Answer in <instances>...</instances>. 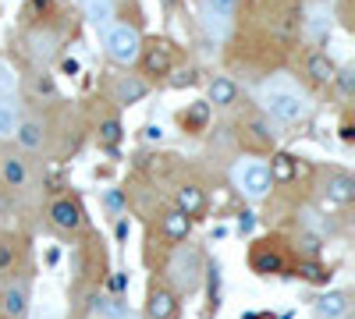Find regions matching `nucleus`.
Wrapping results in <instances>:
<instances>
[{
    "label": "nucleus",
    "mask_w": 355,
    "mask_h": 319,
    "mask_svg": "<svg viewBox=\"0 0 355 319\" xmlns=\"http://www.w3.org/2000/svg\"><path fill=\"white\" fill-rule=\"evenodd\" d=\"M93 312H96L100 319H132V312L125 309L121 298H103V295L93 298Z\"/></svg>",
    "instance_id": "ddd939ff"
},
{
    "label": "nucleus",
    "mask_w": 355,
    "mask_h": 319,
    "mask_svg": "<svg viewBox=\"0 0 355 319\" xmlns=\"http://www.w3.org/2000/svg\"><path fill=\"white\" fill-rule=\"evenodd\" d=\"M252 270L263 273V277H274V273L284 270V259H281V252L274 245H256L252 248Z\"/></svg>",
    "instance_id": "423d86ee"
},
{
    "label": "nucleus",
    "mask_w": 355,
    "mask_h": 319,
    "mask_svg": "<svg viewBox=\"0 0 355 319\" xmlns=\"http://www.w3.org/2000/svg\"><path fill=\"white\" fill-rule=\"evenodd\" d=\"M270 170H266L263 163H245L239 170V188L249 195V199H263L266 192H270Z\"/></svg>",
    "instance_id": "20e7f679"
},
{
    "label": "nucleus",
    "mask_w": 355,
    "mask_h": 319,
    "mask_svg": "<svg viewBox=\"0 0 355 319\" xmlns=\"http://www.w3.org/2000/svg\"><path fill=\"white\" fill-rule=\"evenodd\" d=\"M202 206H206V199H202V192L196 185H182V188H178V213H185L192 220V217L202 213Z\"/></svg>",
    "instance_id": "1a4fd4ad"
},
{
    "label": "nucleus",
    "mask_w": 355,
    "mask_h": 319,
    "mask_svg": "<svg viewBox=\"0 0 355 319\" xmlns=\"http://www.w3.org/2000/svg\"><path fill=\"white\" fill-rule=\"evenodd\" d=\"M299 273H302V280H309V284H327V277H331V273L323 270L320 263H313V259L299 266Z\"/></svg>",
    "instance_id": "a878e982"
},
{
    "label": "nucleus",
    "mask_w": 355,
    "mask_h": 319,
    "mask_svg": "<svg viewBox=\"0 0 355 319\" xmlns=\"http://www.w3.org/2000/svg\"><path fill=\"white\" fill-rule=\"evenodd\" d=\"M345 309H348V295H341V291H331V295H320L316 298V316H323V319H334Z\"/></svg>",
    "instance_id": "2eb2a0df"
},
{
    "label": "nucleus",
    "mask_w": 355,
    "mask_h": 319,
    "mask_svg": "<svg viewBox=\"0 0 355 319\" xmlns=\"http://www.w3.org/2000/svg\"><path fill=\"white\" fill-rule=\"evenodd\" d=\"M146 312H150V319H171L178 312V302H174V295L167 291V287H153Z\"/></svg>",
    "instance_id": "0eeeda50"
},
{
    "label": "nucleus",
    "mask_w": 355,
    "mask_h": 319,
    "mask_svg": "<svg viewBox=\"0 0 355 319\" xmlns=\"http://www.w3.org/2000/svg\"><path fill=\"white\" fill-rule=\"evenodd\" d=\"M15 89H18V75H15V68L0 61V100H8Z\"/></svg>",
    "instance_id": "5701e85b"
},
{
    "label": "nucleus",
    "mask_w": 355,
    "mask_h": 319,
    "mask_svg": "<svg viewBox=\"0 0 355 319\" xmlns=\"http://www.w3.org/2000/svg\"><path fill=\"white\" fill-rule=\"evenodd\" d=\"M103 46H107V53L114 57L117 64H132V61L142 57V36H139V28L128 25V21L107 25L103 28Z\"/></svg>",
    "instance_id": "f257e3e1"
},
{
    "label": "nucleus",
    "mask_w": 355,
    "mask_h": 319,
    "mask_svg": "<svg viewBox=\"0 0 355 319\" xmlns=\"http://www.w3.org/2000/svg\"><path fill=\"white\" fill-rule=\"evenodd\" d=\"M82 15L93 21L96 28H107L110 18H114V4H110V0H82Z\"/></svg>",
    "instance_id": "9d476101"
},
{
    "label": "nucleus",
    "mask_w": 355,
    "mask_h": 319,
    "mask_svg": "<svg viewBox=\"0 0 355 319\" xmlns=\"http://www.w3.org/2000/svg\"><path fill=\"white\" fill-rule=\"evenodd\" d=\"M206 118H210V103H192L189 113H182V125L192 128V131H199L206 125Z\"/></svg>",
    "instance_id": "4be33fe9"
},
{
    "label": "nucleus",
    "mask_w": 355,
    "mask_h": 319,
    "mask_svg": "<svg viewBox=\"0 0 355 319\" xmlns=\"http://www.w3.org/2000/svg\"><path fill=\"white\" fill-rule=\"evenodd\" d=\"M202 25H206V33H210V36L224 39V36H227V28H231V18H227V15H220V11H214V8H206V4H202Z\"/></svg>",
    "instance_id": "f3484780"
},
{
    "label": "nucleus",
    "mask_w": 355,
    "mask_h": 319,
    "mask_svg": "<svg viewBox=\"0 0 355 319\" xmlns=\"http://www.w3.org/2000/svg\"><path fill=\"white\" fill-rule=\"evenodd\" d=\"M100 138L107 142V146H114V142L121 138V125H117V121H103L100 125Z\"/></svg>",
    "instance_id": "bb28decb"
},
{
    "label": "nucleus",
    "mask_w": 355,
    "mask_h": 319,
    "mask_svg": "<svg viewBox=\"0 0 355 319\" xmlns=\"http://www.w3.org/2000/svg\"><path fill=\"white\" fill-rule=\"evenodd\" d=\"M25 309H28V302H25V287L21 284H11L8 291H4V312L8 316H25Z\"/></svg>",
    "instance_id": "a211bd4d"
},
{
    "label": "nucleus",
    "mask_w": 355,
    "mask_h": 319,
    "mask_svg": "<svg viewBox=\"0 0 355 319\" xmlns=\"http://www.w3.org/2000/svg\"><path fill=\"white\" fill-rule=\"evenodd\" d=\"M306 71H309L313 82H334V75H338V68H334V61L327 53H313L306 61Z\"/></svg>",
    "instance_id": "9b49d317"
},
{
    "label": "nucleus",
    "mask_w": 355,
    "mask_h": 319,
    "mask_svg": "<svg viewBox=\"0 0 355 319\" xmlns=\"http://www.w3.org/2000/svg\"><path fill=\"white\" fill-rule=\"evenodd\" d=\"M15 128H18V121H15V107L0 100V138H11Z\"/></svg>",
    "instance_id": "393cba45"
},
{
    "label": "nucleus",
    "mask_w": 355,
    "mask_h": 319,
    "mask_svg": "<svg viewBox=\"0 0 355 319\" xmlns=\"http://www.w3.org/2000/svg\"><path fill=\"white\" fill-rule=\"evenodd\" d=\"M50 220H53V227H61V230H78L82 227V210L75 206L71 199H57L50 206Z\"/></svg>",
    "instance_id": "39448f33"
},
{
    "label": "nucleus",
    "mask_w": 355,
    "mask_h": 319,
    "mask_svg": "<svg viewBox=\"0 0 355 319\" xmlns=\"http://www.w3.org/2000/svg\"><path fill=\"white\" fill-rule=\"evenodd\" d=\"M234 100H239V85H234L231 78H214L210 82V103L214 107H231Z\"/></svg>",
    "instance_id": "f8f14e48"
},
{
    "label": "nucleus",
    "mask_w": 355,
    "mask_h": 319,
    "mask_svg": "<svg viewBox=\"0 0 355 319\" xmlns=\"http://www.w3.org/2000/svg\"><path fill=\"white\" fill-rule=\"evenodd\" d=\"M146 93H150V89H146V82H139V78H132V75L117 82V103H125V107L139 103Z\"/></svg>",
    "instance_id": "dca6fc26"
},
{
    "label": "nucleus",
    "mask_w": 355,
    "mask_h": 319,
    "mask_svg": "<svg viewBox=\"0 0 355 319\" xmlns=\"http://www.w3.org/2000/svg\"><path fill=\"white\" fill-rule=\"evenodd\" d=\"M4 181L11 188H21L25 185V163L21 160H4Z\"/></svg>",
    "instance_id": "b1692460"
},
{
    "label": "nucleus",
    "mask_w": 355,
    "mask_h": 319,
    "mask_svg": "<svg viewBox=\"0 0 355 319\" xmlns=\"http://www.w3.org/2000/svg\"><path fill=\"white\" fill-rule=\"evenodd\" d=\"M171 280H174L178 287H182L185 295L199 287V255H196L192 248L178 252V255L171 259Z\"/></svg>",
    "instance_id": "7ed1b4c3"
},
{
    "label": "nucleus",
    "mask_w": 355,
    "mask_h": 319,
    "mask_svg": "<svg viewBox=\"0 0 355 319\" xmlns=\"http://www.w3.org/2000/svg\"><path fill=\"white\" fill-rule=\"evenodd\" d=\"M263 107L266 113H274L277 121H302L306 113H309V103L302 93H295V89H284V85H266L263 89Z\"/></svg>",
    "instance_id": "f03ea898"
},
{
    "label": "nucleus",
    "mask_w": 355,
    "mask_h": 319,
    "mask_svg": "<svg viewBox=\"0 0 355 319\" xmlns=\"http://www.w3.org/2000/svg\"><path fill=\"white\" fill-rule=\"evenodd\" d=\"M192 82H196V71H192V68H185V71L171 75V85H174V89H182V85H192Z\"/></svg>",
    "instance_id": "c85d7f7f"
},
{
    "label": "nucleus",
    "mask_w": 355,
    "mask_h": 319,
    "mask_svg": "<svg viewBox=\"0 0 355 319\" xmlns=\"http://www.w3.org/2000/svg\"><path fill=\"white\" fill-rule=\"evenodd\" d=\"M164 138V128L160 125H150V128H146V142H160Z\"/></svg>",
    "instance_id": "2f4dec72"
},
{
    "label": "nucleus",
    "mask_w": 355,
    "mask_h": 319,
    "mask_svg": "<svg viewBox=\"0 0 355 319\" xmlns=\"http://www.w3.org/2000/svg\"><path fill=\"white\" fill-rule=\"evenodd\" d=\"M15 135H18V142H21L25 149H40V146H43V128H40L36 121L18 125V128H15Z\"/></svg>",
    "instance_id": "aec40b11"
},
{
    "label": "nucleus",
    "mask_w": 355,
    "mask_h": 319,
    "mask_svg": "<svg viewBox=\"0 0 355 319\" xmlns=\"http://www.w3.org/2000/svg\"><path fill=\"white\" fill-rule=\"evenodd\" d=\"M206 8H214V11H220V15H227V18H231L234 0H206Z\"/></svg>",
    "instance_id": "c756f323"
},
{
    "label": "nucleus",
    "mask_w": 355,
    "mask_h": 319,
    "mask_svg": "<svg viewBox=\"0 0 355 319\" xmlns=\"http://www.w3.org/2000/svg\"><path fill=\"white\" fill-rule=\"evenodd\" d=\"M36 93H43V96H50V93H53V82H50L46 75H40V78H36Z\"/></svg>",
    "instance_id": "7c9ffc66"
},
{
    "label": "nucleus",
    "mask_w": 355,
    "mask_h": 319,
    "mask_svg": "<svg viewBox=\"0 0 355 319\" xmlns=\"http://www.w3.org/2000/svg\"><path fill=\"white\" fill-rule=\"evenodd\" d=\"M327 195L334 202H352L355 199V181L348 178V174H338V178H331V185H327Z\"/></svg>",
    "instance_id": "6ab92c4d"
},
{
    "label": "nucleus",
    "mask_w": 355,
    "mask_h": 319,
    "mask_svg": "<svg viewBox=\"0 0 355 319\" xmlns=\"http://www.w3.org/2000/svg\"><path fill=\"white\" fill-rule=\"evenodd\" d=\"M352 135H355V131H352V125H341V138H345V142H352Z\"/></svg>",
    "instance_id": "f704fd0d"
},
{
    "label": "nucleus",
    "mask_w": 355,
    "mask_h": 319,
    "mask_svg": "<svg viewBox=\"0 0 355 319\" xmlns=\"http://www.w3.org/2000/svg\"><path fill=\"white\" fill-rule=\"evenodd\" d=\"M334 78H338V85H341V93H345V96L355 93V68H345V71H338Z\"/></svg>",
    "instance_id": "cd10ccee"
},
{
    "label": "nucleus",
    "mask_w": 355,
    "mask_h": 319,
    "mask_svg": "<svg viewBox=\"0 0 355 319\" xmlns=\"http://www.w3.org/2000/svg\"><path fill=\"white\" fill-rule=\"evenodd\" d=\"M64 71H68V75H75V71H78V61H71V57H68V61H64Z\"/></svg>",
    "instance_id": "72a5a7b5"
},
{
    "label": "nucleus",
    "mask_w": 355,
    "mask_h": 319,
    "mask_svg": "<svg viewBox=\"0 0 355 319\" xmlns=\"http://www.w3.org/2000/svg\"><path fill=\"white\" fill-rule=\"evenodd\" d=\"M36 4H46V0H36Z\"/></svg>",
    "instance_id": "e433bc0d"
},
{
    "label": "nucleus",
    "mask_w": 355,
    "mask_h": 319,
    "mask_svg": "<svg viewBox=\"0 0 355 319\" xmlns=\"http://www.w3.org/2000/svg\"><path fill=\"white\" fill-rule=\"evenodd\" d=\"M189 230H192V220H189L185 213L171 210V213L164 217V235H167L171 241H185V238H189Z\"/></svg>",
    "instance_id": "4468645a"
},
{
    "label": "nucleus",
    "mask_w": 355,
    "mask_h": 319,
    "mask_svg": "<svg viewBox=\"0 0 355 319\" xmlns=\"http://www.w3.org/2000/svg\"><path fill=\"white\" fill-rule=\"evenodd\" d=\"M242 230H252V213H242Z\"/></svg>",
    "instance_id": "c9c22d12"
},
{
    "label": "nucleus",
    "mask_w": 355,
    "mask_h": 319,
    "mask_svg": "<svg viewBox=\"0 0 355 319\" xmlns=\"http://www.w3.org/2000/svg\"><path fill=\"white\" fill-rule=\"evenodd\" d=\"M142 64H146V75H167L171 71V46L167 43H153L150 50H146Z\"/></svg>",
    "instance_id": "6e6552de"
},
{
    "label": "nucleus",
    "mask_w": 355,
    "mask_h": 319,
    "mask_svg": "<svg viewBox=\"0 0 355 319\" xmlns=\"http://www.w3.org/2000/svg\"><path fill=\"white\" fill-rule=\"evenodd\" d=\"M266 170H270V181H291L299 167H295V160H291L288 153H281V156L270 160V167H266Z\"/></svg>",
    "instance_id": "412c9836"
},
{
    "label": "nucleus",
    "mask_w": 355,
    "mask_h": 319,
    "mask_svg": "<svg viewBox=\"0 0 355 319\" xmlns=\"http://www.w3.org/2000/svg\"><path fill=\"white\" fill-rule=\"evenodd\" d=\"M302 252L316 255V252H320V241H316V238H302Z\"/></svg>",
    "instance_id": "473e14b6"
}]
</instances>
